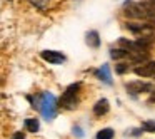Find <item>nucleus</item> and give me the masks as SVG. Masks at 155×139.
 <instances>
[{
    "instance_id": "obj_1",
    "label": "nucleus",
    "mask_w": 155,
    "mask_h": 139,
    "mask_svg": "<svg viewBox=\"0 0 155 139\" xmlns=\"http://www.w3.org/2000/svg\"><path fill=\"white\" fill-rule=\"evenodd\" d=\"M57 99L52 92H42L40 96V102H38V109H40L42 116H44L47 121H52V119L57 116Z\"/></svg>"
},
{
    "instance_id": "obj_2",
    "label": "nucleus",
    "mask_w": 155,
    "mask_h": 139,
    "mask_svg": "<svg viewBox=\"0 0 155 139\" xmlns=\"http://www.w3.org/2000/svg\"><path fill=\"white\" fill-rule=\"evenodd\" d=\"M78 89H80V84H72L67 87V91L64 92V96L60 97V107L65 109H75L77 107V94Z\"/></svg>"
},
{
    "instance_id": "obj_3",
    "label": "nucleus",
    "mask_w": 155,
    "mask_h": 139,
    "mask_svg": "<svg viewBox=\"0 0 155 139\" xmlns=\"http://www.w3.org/2000/svg\"><path fill=\"white\" fill-rule=\"evenodd\" d=\"M40 57L44 59V61H47L48 64H54V65H60L65 62V55L60 54V52H57V50H42Z\"/></svg>"
},
{
    "instance_id": "obj_4",
    "label": "nucleus",
    "mask_w": 155,
    "mask_h": 139,
    "mask_svg": "<svg viewBox=\"0 0 155 139\" xmlns=\"http://www.w3.org/2000/svg\"><path fill=\"white\" fill-rule=\"evenodd\" d=\"M125 89H127L130 94H142V92H150L152 91V84L148 82H142V81H134L125 84Z\"/></svg>"
},
{
    "instance_id": "obj_5",
    "label": "nucleus",
    "mask_w": 155,
    "mask_h": 139,
    "mask_svg": "<svg viewBox=\"0 0 155 139\" xmlns=\"http://www.w3.org/2000/svg\"><path fill=\"white\" fill-rule=\"evenodd\" d=\"M134 72L138 75V77H152V75L155 74V62L153 61H147L145 64L135 67Z\"/></svg>"
},
{
    "instance_id": "obj_6",
    "label": "nucleus",
    "mask_w": 155,
    "mask_h": 139,
    "mask_svg": "<svg viewBox=\"0 0 155 139\" xmlns=\"http://www.w3.org/2000/svg\"><path fill=\"white\" fill-rule=\"evenodd\" d=\"M95 75H97L98 79H100L102 82H105V84L110 85L112 84V75H110V67H108L107 64H104L100 69H98L97 72H95Z\"/></svg>"
},
{
    "instance_id": "obj_7",
    "label": "nucleus",
    "mask_w": 155,
    "mask_h": 139,
    "mask_svg": "<svg viewBox=\"0 0 155 139\" xmlns=\"http://www.w3.org/2000/svg\"><path fill=\"white\" fill-rule=\"evenodd\" d=\"M108 109H110L108 101L107 99H100V101H97L94 106V114L95 116H105L108 112Z\"/></svg>"
},
{
    "instance_id": "obj_8",
    "label": "nucleus",
    "mask_w": 155,
    "mask_h": 139,
    "mask_svg": "<svg viewBox=\"0 0 155 139\" xmlns=\"http://www.w3.org/2000/svg\"><path fill=\"white\" fill-rule=\"evenodd\" d=\"M87 44L90 45V47H94V49H97L98 45H100V39H98V34L95 30H92V32L87 34Z\"/></svg>"
},
{
    "instance_id": "obj_9",
    "label": "nucleus",
    "mask_w": 155,
    "mask_h": 139,
    "mask_svg": "<svg viewBox=\"0 0 155 139\" xmlns=\"http://www.w3.org/2000/svg\"><path fill=\"white\" fill-rule=\"evenodd\" d=\"M24 124H25V129H27V131H30V132H37L38 131V121L35 117L25 119Z\"/></svg>"
},
{
    "instance_id": "obj_10",
    "label": "nucleus",
    "mask_w": 155,
    "mask_h": 139,
    "mask_svg": "<svg viewBox=\"0 0 155 139\" xmlns=\"http://www.w3.org/2000/svg\"><path fill=\"white\" fill-rule=\"evenodd\" d=\"M110 57H112V59H124V57H128V50H127V49H112V50H110Z\"/></svg>"
},
{
    "instance_id": "obj_11",
    "label": "nucleus",
    "mask_w": 155,
    "mask_h": 139,
    "mask_svg": "<svg viewBox=\"0 0 155 139\" xmlns=\"http://www.w3.org/2000/svg\"><path fill=\"white\" fill-rule=\"evenodd\" d=\"M97 139H114V129L105 127L97 132Z\"/></svg>"
},
{
    "instance_id": "obj_12",
    "label": "nucleus",
    "mask_w": 155,
    "mask_h": 139,
    "mask_svg": "<svg viewBox=\"0 0 155 139\" xmlns=\"http://www.w3.org/2000/svg\"><path fill=\"white\" fill-rule=\"evenodd\" d=\"M142 129H143V131H148V132H155V121H143Z\"/></svg>"
},
{
    "instance_id": "obj_13",
    "label": "nucleus",
    "mask_w": 155,
    "mask_h": 139,
    "mask_svg": "<svg viewBox=\"0 0 155 139\" xmlns=\"http://www.w3.org/2000/svg\"><path fill=\"white\" fill-rule=\"evenodd\" d=\"M115 71H117L118 74H124V72H127V71H128V64H117Z\"/></svg>"
},
{
    "instance_id": "obj_14",
    "label": "nucleus",
    "mask_w": 155,
    "mask_h": 139,
    "mask_svg": "<svg viewBox=\"0 0 155 139\" xmlns=\"http://www.w3.org/2000/svg\"><path fill=\"white\" fill-rule=\"evenodd\" d=\"M74 134L77 136V137H84V132H82V129L78 127V126H75V127H74Z\"/></svg>"
},
{
    "instance_id": "obj_15",
    "label": "nucleus",
    "mask_w": 155,
    "mask_h": 139,
    "mask_svg": "<svg viewBox=\"0 0 155 139\" xmlns=\"http://www.w3.org/2000/svg\"><path fill=\"white\" fill-rule=\"evenodd\" d=\"M12 139H25V136H24V132L18 131V132H15V134H14V137H12Z\"/></svg>"
},
{
    "instance_id": "obj_16",
    "label": "nucleus",
    "mask_w": 155,
    "mask_h": 139,
    "mask_svg": "<svg viewBox=\"0 0 155 139\" xmlns=\"http://www.w3.org/2000/svg\"><path fill=\"white\" fill-rule=\"evenodd\" d=\"M148 102H155V91L152 92V96H150V99H148Z\"/></svg>"
},
{
    "instance_id": "obj_17",
    "label": "nucleus",
    "mask_w": 155,
    "mask_h": 139,
    "mask_svg": "<svg viewBox=\"0 0 155 139\" xmlns=\"http://www.w3.org/2000/svg\"><path fill=\"white\" fill-rule=\"evenodd\" d=\"M148 5H150V7L155 10V0H148Z\"/></svg>"
}]
</instances>
